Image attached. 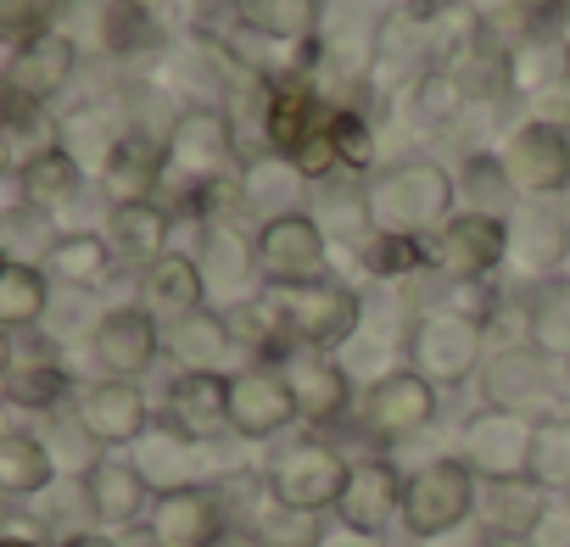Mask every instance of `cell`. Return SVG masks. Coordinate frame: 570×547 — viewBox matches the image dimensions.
Listing matches in <instances>:
<instances>
[{
    "instance_id": "cell-1",
    "label": "cell",
    "mask_w": 570,
    "mask_h": 547,
    "mask_svg": "<svg viewBox=\"0 0 570 547\" xmlns=\"http://www.w3.org/2000/svg\"><path fill=\"white\" fill-rule=\"evenodd\" d=\"M364 196H370L375 229H392V235H420V240H431L448 218H459V212H453L459 179H453L442 162H425V157L392 162V168L370 173Z\"/></svg>"
},
{
    "instance_id": "cell-2",
    "label": "cell",
    "mask_w": 570,
    "mask_h": 547,
    "mask_svg": "<svg viewBox=\"0 0 570 547\" xmlns=\"http://www.w3.org/2000/svg\"><path fill=\"white\" fill-rule=\"evenodd\" d=\"M163 151H168L163 190H174L179 212H190L202 190L224 185V173H229V162H235V123H229L224 107H185V112L168 123Z\"/></svg>"
},
{
    "instance_id": "cell-3",
    "label": "cell",
    "mask_w": 570,
    "mask_h": 547,
    "mask_svg": "<svg viewBox=\"0 0 570 547\" xmlns=\"http://www.w3.org/2000/svg\"><path fill=\"white\" fill-rule=\"evenodd\" d=\"M475 503H481L475 469L464 458H431L403 486V530L420 541H436L448 530H464Z\"/></svg>"
},
{
    "instance_id": "cell-4",
    "label": "cell",
    "mask_w": 570,
    "mask_h": 547,
    "mask_svg": "<svg viewBox=\"0 0 570 547\" xmlns=\"http://www.w3.org/2000/svg\"><path fill=\"white\" fill-rule=\"evenodd\" d=\"M257 280L268 291H303L331 280V235L308 212H285L257 223Z\"/></svg>"
},
{
    "instance_id": "cell-5",
    "label": "cell",
    "mask_w": 570,
    "mask_h": 547,
    "mask_svg": "<svg viewBox=\"0 0 570 547\" xmlns=\"http://www.w3.org/2000/svg\"><path fill=\"white\" fill-rule=\"evenodd\" d=\"M409 369L425 375L436 391L442 386H464L470 375L487 369V325L453 314V308H431L414 319L409 330Z\"/></svg>"
},
{
    "instance_id": "cell-6",
    "label": "cell",
    "mask_w": 570,
    "mask_h": 547,
    "mask_svg": "<svg viewBox=\"0 0 570 547\" xmlns=\"http://www.w3.org/2000/svg\"><path fill=\"white\" fill-rule=\"evenodd\" d=\"M498 262H509V218L492 212H459L425 240V268L448 286H481Z\"/></svg>"
},
{
    "instance_id": "cell-7",
    "label": "cell",
    "mask_w": 570,
    "mask_h": 547,
    "mask_svg": "<svg viewBox=\"0 0 570 547\" xmlns=\"http://www.w3.org/2000/svg\"><path fill=\"white\" fill-rule=\"evenodd\" d=\"M274 302H279L285 336L303 352H331V347L353 341L358 325H364V302L342 280H320V286H303V291H274Z\"/></svg>"
},
{
    "instance_id": "cell-8",
    "label": "cell",
    "mask_w": 570,
    "mask_h": 547,
    "mask_svg": "<svg viewBox=\"0 0 570 547\" xmlns=\"http://www.w3.org/2000/svg\"><path fill=\"white\" fill-rule=\"evenodd\" d=\"M347 475L353 464L331 447V441H297V447H285L274 464H268V497L285 503V508H303V514H325L342 503L347 491Z\"/></svg>"
},
{
    "instance_id": "cell-9",
    "label": "cell",
    "mask_w": 570,
    "mask_h": 547,
    "mask_svg": "<svg viewBox=\"0 0 570 547\" xmlns=\"http://www.w3.org/2000/svg\"><path fill=\"white\" fill-rule=\"evenodd\" d=\"M531 436L537 419L525 414H503V408H481L464 425V447L459 458L475 469V480H531Z\"/></svg>"
},
{
    "instance_id": "cell-10",
    "label": "cell",
    "mask_w": 570,
    "mask_h": 547,
    "mask_svg": "<svg viewBox=\"0 0 570 547\" xmlns=\"http://www.w3.org/2000/svg\"><path fill=\"white\" fill-rule=\"evenodd\" d=\"M431 419H436V386L425 375H414L409 364L403 369H386L364 391V408H358V425H364L370 441H409Z\"/></svg>"
},
{
    "instance_id": "cell-11",
    "label": "cell",
    "mask_w": 570,
    "mask_h": 547,
    "mask_svg": "<svg viewBox=\"0 0 570 547\" xmlns=\"http://www.w3.org/2000/svg\"><path fill=\"white\" fill-rule=\"evenodd\" d=\"M146 536H151V547H218L229 536V508L213 486L157 491V503L146 514Z\"/></svg>"
},
{
    "instance_id": "cell-12",
    "label": "cell",
    "mask_w": 570,
    "mask_h": 547,
    "mask_svg": "<svg viewBox=\"0 0 570 547\" xmlns=\"http://www.w3.org/2000/svg\"><path fill=\"white\" fill-rule=\"evenodd\" d=\"M498 157L520 196H559L570 185V129H559L553 118L520 123Z\"/></svg>"
},
{
    "instance_id": "cell-13",
    "label": "cell",
    "mask_w": 570,
    "mask_h": 547,
    "mask_svg": "<svg viewBox=\"0 0 570 547\" xmlns=\"http://www.w3.org/2000/svg\"><path fill=\"white\" fill-rule=\"evenodd\" d=\"M297 419V397L285 386L279 364H252L229 375V425L246 441H268Z\"/></svg>"
},
{
    "instance_id": "cell-14",
    "label": "cell",
    "mask_w": 570,
    "mask_h": 547,
    "mask_svg": "<svg viewBox=\"0 0 570 547\" xmlns=\"http://www.w3.org/2000/svg\"><path fill=\"white\" fill-rule=\"evenodd\" d=\"M163 352V330L146 308H112L90 330V358L107 380H140Z\"/></svg>"
},
{
    "instance_id": "cell-15",
    "label": "cell",
    "mask_w": 570,
    "mask_h": 547,
    "mask_svg": "<svg viewBox=\"0 0 570 547\" xmlns=\"http://www.w3.org/2000/svg\"><path fill=\"white\" fill-rule=\"evenodd\" d=\"M73 68H79V46L62 29H40V34L12 46V57H7V96L46 107L51 96L68 90Z\"/></svg>"
},
{
    "instance_id": "cell-16",
    "label": "cell",
    "mask_w": 570,
    "mask_h": 547,
    "mask_svg": "<svg viewBox=\"0 0 570 547\" xmlns=\"http://www.w3.org/2000/svg\"><path fill=\"white\" fill-rule=\"evenodd\" d=\"M174 436L196 441V447H213L229 425V375H174L168 380V397H163V419Z\"/></svg>"
},
{
    "instance_id": "cell-17",
    "label": "cell",
    "mask_w": 570,
    "mask_h": 547,
    "mask_svg": "<svg viewBox=\"0 0 570 547\" xmlns=\"http://www.w3.org/2000/svg\"><path fill=\"white\" fill-rule=\"evenodd\" d=\"M279 375H285V386H292V397H297V419H308V425H336V419H347V408H353V380H347V369L331 358V352H285L279 358Z\"/></svg>"
},
{
    "instance_id": "cell-18",
    "label": "cell",
    "mask_w": 570,
    "mask_h": 547,
    "mask_svg": "<svg viewBox=\"0 0 570 547\" xmlns=\"http://www.w3.org/2000/svg\"><path fill=\"white\" fill-rule=\"evenodd\" d=\"M553 391V358H542L531 341L525 347H498L481 369V397L487 408H503V414H525Z\"/></svg>"
},
{
    "instance_id": "cell-19",
    "label": "cell",
    "mask_w": 570,
    "mask_h": 547,
    "mask_svg": "<svg viewBox=\"0 0 570 547\" xmlns=\"http://www.w3.org/2000/svg\"><path fill=\"white\" fill-rule=\"evenodd\" d=\"M79 425L96 436V447H135L151 430V408L135 380H96L79 391Z\"/></svg>"
},
{
    "instance_id": "cell-20",
    "label": "cell",
    "mask_w": 570,
    "mask_h": 547,
    "mask_svg": "<svg viewBox=\"0 0 570 547\" xmlns=\"http://www.w3.org/2000/svg\"><path fill=\"white\" fill-rule=\"evenodd\" d=\"M163 173H168V151L163 140H151L146 129H124V140L112 146V157L101 162V196L112 207H140L163 196Z\"/></svg>"
},
{
    "instance_id": "cell-21",
    "label": "cell",
    "mask_w": 570,
    "mask_h": 547,
    "mask_svg": "<svg viewBox=\"0 0 570 547\" xmlns=\"http://www.w3.org/2000/svg\"><path fill=\"white\" fill-rule=\"evenodd\" d=\"M403 475L386 458H358L347 475V491L336 503V525H353L364 536H381L392 519H403Z\"/></svg>"
},
{
    "instance_id": "cell-22",
    "label": "cell",
    "mask_w": 570,
    "mask_h": 547,
    "mask_svg": "<svg viewBox=\"0 0 570 547\" xmlns=\"http://www.w3.org/2000/svg\"><path fill=\"white\" fill-rule=\"evenodd\" d=\"M431 12L425 7H397L375 23V51H370V68L381 79H420L425 68H436V34L425 23Z\"/></svg>"
},
{
    "instance_id": "cell-23",
    "label": "cell",
    "mask_w": 570,
    "mask_h": 547,
    "mask_svg": "<svg viewBox=\"0 0 570 547\" xmlns=\"http://www.w3.org/2000/svg\"><path fill=\"white\" fill-rule=\"evenodd\" d=\"M570 257V223L553 207H520L509 218V262L525 274V280H559V268Z\"/></svg>"
},
{
    "instance_id": "cell-24",
    "label": "cell",
    "mask_w": 570,
    "mask_h": 547,
    "mask_svg": "<svg viewBox=\"0 0 570 547\" xmlns=\"http://www.w3.org/2000/svg\"><path fill=\"white\" fill-rule=\"evenodd\" d=\"M85 503L101 525H146L157 491H151V480L140 475L135 458H101L85 475Z\"/></svg>"
},
{
    "instance_id": "cell-25",
    "label": "cell",
    "mask_w": 570,
    "mask_h": 547,
    "mask_svg": "<svg viewBox=\"0 0 570 547\" xmlns=\"http://www.w3.org/2000/svg\"><path fill=\"white\" fill-rule=\"evenodd\" d=\"M325 129H331V118H325V107H320V96L308 84H274L268 90V101H263V140H268V151L297 157Z\"/></svg>"
},
{
    "instance_id": "cell-26",
    "label": "cell",
    "mask_w": 570,
    "mask_h": 547,
    "mask_svg": "<svg viewBox=\"0 0 570 547\" xmlns=\"http://www.w3.org/2000/svg\"><path fill=\"white\" fill-rule=\"evenodd\" d=\"M207 308V280H202V262L190 251H168L146 268V314L151 319H190Z\"/></svg>"
},
{
    "instance_id": "cell-27",
    "label": "cell",
    "mask_w": 570,
    "mask_h": 547,
    "mask_svg": "<svg viewBox=\"0 0 570 547\" xmlns=\"http://www.w3.org/2000/svg\"><path fill=\"white\" fill-rule=\"evenodd\" d=\"M101 235H107L112 257H124V262H135V268H151L157 257H168L174 212H168V207H157V201H140V207H112Z\"/></svg>"
},
{
    "instance_id": "cell-28",
    "label": "cell",
    "mask_w": 570,
    "mask_h": 547,
    "mask_svg": "<svg viewBox=\"0 0 570 547\" xmlns=\"http://www.w3.org/2000/svg\"><path fill=\"white\" fill-rule=\"evenodd\" d=\"M481 525H487V536H537L542 530V519H548V491L537 486V480H487L481 486Z\"/></svg>"
},
{
    "instance_id": "cell-29",
    "label": "cell",
    "mask_w": 570,
    "mask_h": 547,
    "mask_svg": "<svg viewBox=\"0 0 570 547\" xmlns=\"http://www.w3.org/2000/svg\"><path fill=\"white\" fill-rule=\"evenodd\" d=\"M235 336H229V319L202 308L179 325H168V358L179 364V375H224V358H229Z\"/></svg>"
},
{
    "instance_id": "cell-30",
    "label": "cell",
    "mask_w": 570,
    "mask_h": 547,
    "mask_svg": "<svg viewBox=\"0 0 570 547\" xmlns=\"http://www.w3.org/2000/svg\"><path fill=\"white\" fill-rule=\"evenodd\" d=\"M303 190H308L303 168H297L292 157H279V151L252 157V162L240 168V196H246V207L263 212V223H268V218H285V212H303V207H297Z\"/></svg>"
},
{
    "instance_id": "cell-31",
    "label": "cell",
    "mask_w": 570,
    "mask_h": 547,
    "mask_svg": "<svg viewBox=\"0 0 570 547\" xmlns=\"http://www.w3.org/2000/svg\"><path fill=\"white\" fill-rule=\"evenodd\" d=\"M202 262L207 291H240L246 280H257V240H246L235 223H202V251H190Z\"/></svg>"
},
{
    "instance_id": "cell-32",
    "label": "cell",
    "mask_w": 570,
    "mask_h": 547,
    "mask_svg": "<svg viewBox=\"0 0 570 547\" xmlns=\"http://www.w3.org/2000/svg\"><path fill=\"white\" fill-rule=\"evenodd\" d=\"M325 0H235L240 29L274 40V46H314Z\"/></svg>"
},
{
    "instance_id": "cell-33",
    "label": "cell",
    "mask_w": 570,
    "mask_h": 547,
    "mask_svg": "<svg viewBox=\"0 0 570 547\" xmlns=\"http://www.w3.org/2000/svg\"><path fill=\"white\" fill-rule=\"evenodd\" d=\"M46 314H51V274L40 262H0V325L23 336Z\"/></svg>"
},
{
    "instance_id": "cell-34",
    "label": "cell",
    "mask_w": 570,
    "mask_h": 547,
    "mask_svg": "<svg viewBox=\"0 0 570 547\" xmlns=\"http://www.w3.org/2000/svg\"><path fill=\"white\" fill-rule=\"evenodd\" d=\"M112 262H118V257H112L107 235H96V229H73V235H57V246L46 251L40 268L51 274V280L85 291V286H101V280H107V268H112Z\"/></svg>"
},
{
    "instance_id": "cell-35",
    "label": "cell",
    "mask_w": 570,
    "mask_h": 547,
    "mask_svg": "<svg viewBox=\"0 0 570 547\" xmlns=\"http://www.w3.org/2000/svg\"><path fill=\"white\" fill-rule=\"evenodd\" d=\"M79 185H85V168H79V157L68 146H51V151H40V157H29L18 168V190L40 212H57L62 201H73Z\"/></svg>"
},
{
    "instance_id": "cell-36",
    "label": "cell",
    "mask_w": 570,
    "mask_h": 547,
    "mask_svg": "<svg viewBox=\"0 0 570 547\" xmlns=\"http://www.w3.org/2000/svg\"><path fill=\"white\" fill-rule=\"evenodd\" d=\"M57 480V458L40 436H23V430H7L0 436V491L7 497H35Z\"/></svg>"
},
{
    "instance_id": "cell-37",
    "label": "cell",
    "mask_w": 570,
    "mask_h": 547,
    "mask_svg": "<svg viewBox=\"0 0 570 547\" xmlns=\"http://www.w3.org/2000/svg\"><path fill=\"white\" fill-rule=\"evenodd\" d=\"M531 347L553 364H570V280H542L531 297Z\"/></svg>"
},
{
    "instance_id": "cell-38",
    "label": "cell",
    "mask_w": 570,
    "mask_h": 547,
    "mask_svg": "<svg viewBox=\"0 0 570 547\" xmlns=\"http://www.w3.org/2000/svg\"><path fill=\"white\" fill-rule=\"evenodd\" d=\"M68 391H73V380L57 358H29V364L7 369V402L23 408V414H51Z\"/></svg>"
},
{
    "instance_id": "cell-39",
    "label": "cell",
    "mask_w": 570,
    "mask_h": 547,
    "mask_svg": "<svg viewBox=\"0 0 570 547\" xmlns=\"http://www.w3.org/2000/svg\"><path fill=\"white\" fill-rule=\"evenodd\" d=\"M531 480L548 497H570V419H537L531 436Z\"/></svg>"
},
{
    "instance_id": "cell-40",
    "label": "cell",
    "mask_w": 570,
    "mask_h": 547,
    "mask_svg": "<svg viewBox=\"0 0 570 547\" xmlns=\"http://www.w3.org/2000/svg\"><path fill=\"white\" fill-rule=\"evenodd\" d=\"M514 196H520V190H514L503 157L475 151V157L464 162V173H459V201H470L464 212H492V218H503V207H509Z\"/></svg>"
},
{
    "instance_id": "cell-41",
    "label": "cell",
    "mask_w": 570,
    "mask_h": 547,
    "mask_svg": "<svg viewBox=\"0 0 570 547\" xmlns=\"http://www.w3.org/2000/svg\"><path fill=\"white\" fill-rule=\"evenodd\" d=\"M409 101H414V112L425 118V123H459L464 118V107H470V90H464V79L448 68V62H436V68H425L420 79H414V90H409Z\"/></svg>"
},
{
    "instance_id": "cell-42",
    "label": "cell",
    "mask_w": 570,
    "mask_h": 547,
    "mask_svg": "<svg viewBox=\"0 0 570 547\" xmlns=\"http://www.w3.org/2000/svg\"><path fill=\"white\" fill-rule=\"evenodd\" d=\"M358 262L375 280H403V274H420L425 268V240L420 235H392V229H375L364 246H358Z\"/></svg>"
},
{
    "instance_id": "cell-43",
    "label": "cell",
    "mask_w": 570,
    "mask_h": 547,
    "mask_svg": "<svg viewBox=\"0 0 570 547\" xmlns=\"http://www.w3.org/2000/svg\"><path fill=\"white\" fill-rule=\"evenodd\" d=\"M257 547H320L325 541V525L320 514H303V508H285V503H263L257 508Z\"/></svg>"
},
{
    "instance_id": "cell-44",
    "label": "cell",
    "mask_w": 570,
    "mask_h": 547,
    "mask_svg": "<svg viewBox=\"0 0 570 547\" xmlns=\"http://www.w3.org/2000/svg\"><path fill=\"white\" fill-rule=\"evenodd\" d=\"M331 140H336V157H342L347 173H381V168H375L381 146H375V123H370V112H358V107H336V112H331Z\"/></svg>"
},
{
    "instance_id": "cell-45",
    "label": "cell",
    "mask_w": 570,
    "mask_h": 547,
    "mask_svg": "<svg viewBox=\"0 0 570 547\" xmlns=\"http://www.w3.org/2000/svg\"><path fill=\"white\" fill-rule=\"evenodd\" d=\"M559 73H570V57H564V46H553V40H525L520 51H509V90H548Z\"/></svg>"
},
{
    "instance_id": "cell-46",
    "label": "cell",
    "mask_w": 570,
    "mask_h": 547,
    "mask_svg": "<svg viewBox=\"0 0 570 547\" xmlns=\"http://www.w3.org/2000/svg\"><path fill=\"white\" fill-rule=\"evenodd\" d=\"M101 34H107V51L135 57V51L157 46V18H151L146 0H112V7H107V23H101Z\"/></svg>"
},
{
    "instance_id": "cell-47",
    "label": "cell",
    "mask_w": 570,
    "mask_h": 547,
    "mask_svg": "<svg viewBox=\"0 0 570 547\" xmlns=\"http://www.w3.org/2000/svg\"><path fill=\"white\" fill-rule=\"evenodd\" d=\"M320 229L325 235H336V240H370L375 235V218H370V196L364 190H331L325 201H320Z\"/></svg>"
},
{
    "instance_id": "cell-48",
    "label": "cell",
    "mask_w": 570,
    "mask_h": 547,
    "mask_svg": "<svg viewBox=\"0 0 570 547\" xmlns=\"http://www.w3.org/2000/svg\"><path fill=\"white\" fill-rule=\"evenodd\" d=\"M320 547H386V541H381V536H364V530H353V525H331Z\"/></svg>"
},
{
    "instance_id": "cell-49",
    "label": "cell",
    "mask_w": 570,
    "mask_h": 547,
    "mask_svg": "<svg viewBox=\"0 0 570 547\" xmlns=\"http://www.w3.org/2000/svg\"><path fill=\"white\" fill-rule=\"evenodd\" d=\"M425 547H487V530H448V536H436Z\"/></svg>"
},
{
    "instance_id": "cell-50",
    "label": "cell",
    "mask_w": 570,
    "mask_h": 547,
    "mask_svg": "<svg viewBox=\"0 0 570 547\" xmlns=\"http://www.w3.org/2000/svg\"><path fill=\"white\" fill-rule=\"evenodd\" d=\"M62 547H118L112 536H101V530H79V536H68Z\"/></svg>"
},
{
    "instance_id": "cell-51",
    "label": "cell",
    "mask_w": 570,
    "mask_h": 547,
    "mask_svg": "<svg viewBox=\"0 0 570 547\" xmlns=\"http://www.w3.org/2000/svg\"><path fill=\"white\" fill-rule=\"evenodd\" d=\"M487 547H537V541H525V536H487Z\"/></svg>"
},
{
    "instance_id": "cell-52",
    "label": "cell",
    "mask_w": 570,
    "mask_h": 547,
    "mask_svg": "<svg viewBox=\"0 0 570 547\" xmlns=\"http://www.w3.org/2000/svg\"><path fill=\"white\" fill-rule=\"evenodd\" d=\"M0 547H40V541H23V536H7V541H0Z\"/></svg>"
},
{
    "instance_id": "cell-53",
    "label": "cell",
    "mask_w": 570,
    "mask_h": 547,
    "mask_svg": "<svg viewBox=\"0 0 570 547\" xmlns=\"http://www.w3.org/2000/svg\"><path fill=\"white\" fill-rule=\"evenodd\" d=\"M564 57H570V46H564Z\"/></svg>"
},
{
    "instance_id": "cell-54",
    "label": "cell",
    "mask_w": 570,
    "mask_h": 547,
    "mask_svg": "<svg viewBox=\"0 0 570 547\" xmlns=\"http://www.w3.org/2000/svg\"><path fill=\"white\" fill-rule=\"evenodd\" d=\"M564 508H570V503H564Z\"/></svg>"
}]
</instances>
